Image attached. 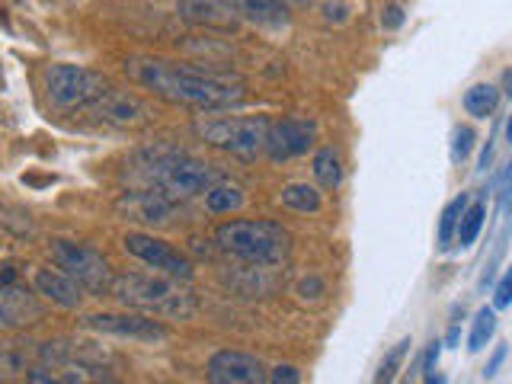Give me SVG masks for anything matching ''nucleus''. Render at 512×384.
<instances>
[{"instance_id": "f257e3e1", "label": "nucleus", "mask_w": 512, "mask_h": 384, "mask_svg": "<svg viewBox=\"0 0 512 384\" xmlns=\"http://www.w3.org/2000/svg\"><path fill=\"white\" fill-rule=\"evenodd\" d=\"M125 71L135 84H141L144 90H151L167 103H183L196 109H224L244 100V84L237 77L205 74L164 58H128Z\"/></svg>"}, {"instance_id": "f03ea898", "label": "nucleus", "mask_w": 512, "mask_h": 384, "mask_svg": "<svg viewBox=\"0 0 512 384\" xmlns=\"http://www.w3.org/2000/svg\"><path fill=\"white\" fill-rule=\"evenodd\" d=\"M109 292L112 298H119L128 308H144L154 314H167V317H189L196 311V301L180 288L176 279H157V276H135V272H125V276L109 279Z\"/></svg>"}, {"instance_id": "7ed1b4c3", "label": "nucleus", "mask_w": 512, "mask_h": 384, "mask_svg": "<svg viewBox=\"0 0 512 384\" xmlns=\"http://www.w3.org/2000/svg\"><path fill=\"white\" fill-rule=\"evenodd\" d=\"M215 237L221 250L260 266L282 263L292 250V237L276 221H228L221 224Z\"/></svg>"}, {"instance_id": "20e7f679", "label": "nucleus", "mask_w": 512, "mask_h": 384, "mask_svg": "<svg viewBox=\"0 0 512 384\" xmlns=\"http://www.w3.org/2000/svg\"><path fill=\"white\" fill-rule=\"evenodd\" d=\"M148 176L154 180L160 196H167L170 202L199 196V192H208L221 180V176L208 164H202V160L189 154H176V151L157 154L148 164Z\"/></svg>"}, {"instance_id": "39448f33", "label": "nucleus", "mask_w": 512, "mask_h": 384, "mask_svg": "<svg viewBox=\"0 0 512 384\" xmlns=\"http://www.w3.org/2000/svg\"><path fill=\"white\" fill-rule=\"evenodd\" d=\"M45 93L58 109H80L100 103L109 93V80L80 64H52L45 71Z\"/></svg>"}, {"instance_id": "423d86ee", "label": "nucleus", "mask_w": 512, "mask_h": 384, "mask_svg": "<svg viewBox=\"0 0 512 384\" xmlns=\"http://www.w3.org/2000/svg\"><path fill=\"white\" fill-rule=\"evenodd\" d=\"M196 132L215 144V148L237 154V157H256L266 151V135H269V119L266 116H237V119H212L199 122Z\"/></svg>"}, {"instance_id": "0eeeda50", "label": "nucleus", "mask_w": 512, "mask_h": 384, "mask_svg": "<svg viewBox=\"0 0 512 384\" xmlns=\"http://www.w3.org/2000/svg\"><path fill=\"white\" fill-rule=\"evenodd\" d=\"M52 260L58 269H64V276H71L80 288L90 292H103L109 285V263L103 260V253H96L87 244H74V240H52Z\"/></svg>"}, {"instance_id": "6e6552de", "label": "nucleus", "mask_w": 512, "mask_h": 384, "mask_svg": "<svg viewBox=\"0 0 512 384\" xmlns=\"http://www.w3.org/2000/svg\"><path fill=\"white\" fill-rule=\"evenodd\" d=\"M125 250L138 256L141 263L154 266L157 272H164L167 279H176V282H189L192 279V263L180 250H173L167 240H157L151 234H125Z\"/></svg>"}, {"instance_id": "1a4fd4ad", "label": "nucleus", "mask_w": 512, "mask_h": 384, "mask_svg": "<svg viewBox=\"0 0 512 384\" xmlns=\"http://www.w3.org/2000/svg\"><path fill=\"white\" fill-rule=\"evenodd\" d=\"M317 125L308 119H295L288 116L282 122H269V135H266V151L272 160H288L298 154H308L314 144Z\"/></svg>"}, {"instance_id": "9d476101", "label": "nucleus", "mask_w": 512, "mask_h": 384, "mask_svg": "<svg viewBox=\"0 0 512 384\" xmlns=\"http://www.w3.org/2000/svg\"><path fill=\"white\" fill-rule=\"evenodd\" d=\"M208 381L212 384H266V368L256 356L234 349H221L208 359Z\"/></svg>"}, {"instance_id": "9b49d317", "label": "nucleus", "mask_w": 512, "mask_h": 384, "mask_svg": "<svg viewBox=\"0 0 512 384\" xmlns=\"http://www.w3.org/2000/svg\"><path fill=\"white\" fill-rule=\"evenodd\" d=\"M180 20L199 29H218V32H237L240 13L231 0H180L176 4Z\"/></svg>"}, {"instance_id": "f8f14e48", "label": "nucleus", "mask_w": 512, "mask_h": 384, "mask_svg": "<svg viewBox=\"0 0 512 384\" xmlns=\"http://www.w3.org/2000/svg\"><path fill=\"white\" fill-rule=\"evenodd\" d=\"M42 304L39 298L26 292L20 285H0V330H20V327H29L42 320Z\"/></svg>"}, {"instance_id": "ddd939ff", "label": "nucleus", "mask_w": 512, "mask_h": 384, "mask_svg": "<svg viewBox=\"0 0 512 384\" xmlns=\"http://www.w3.org/2000/svg\"><path fill=\"white\" fill-rule=\"evenodd\" d=\"M87 324L93 330L103 333H116V336H132V340H167L170 330L160 324V320L151 317H138V314H93L87 317Z\"/></svg>"}, {"instance_id": "4468645a", "label": "nucleus", "mask_w": 512, "mask_h": 384, "mask_svg": "<svg viewBox=\"0 0 512 384\" xmlns=\"http://www.w3.org/2000/svg\"><path fill=\"white\" fill-rule=\"evenodd\" d=\"M116 208L138 224H167L173 215V202L160 196L157 189H141V192H125L116 202Z\"/></svg>"}, {"instance_id": "2eb2a0df", "label": "nucleus", "mask_w": 512, "mask_h": 384, "mask_svg": "<svg viewBox=\"0 0 512 384\" xmlns=\"http://www.w3.org/2000/svg\"><path fill=\"white\" fill-rule=\"evenodd\" d=\"M93 109L103 122H112V125H141L148 119V106H144L138 96L116 93V90H109L100 103H93Z\"/></svg>"}, {"instance_id": "dca6fc26", "label": "nucleus", "mask_w": 512, "mask_h": 384, "mask_svg": "<svg viewBox=\"0 0 512 384\" xmlns=\"http://www.w3.org/2000/svg\"><path fill=\"white\" fill-rule=\"evenodd\" d=\"M36 288H39V295L52 298L61 308H80V301H84V288L71 276H64V272H55V269H39Z\"/></svg>"}, {"instance_id": "f3484780", "label": "nucleus", "mask_w": 512, "mask_h": 384, "mask_svg": "<svg viewBox=\"0 0 512 384\" xmlns=\"http://www.w3.org/2000/svg\"><path fill=\"white\" fill-rule=\"evenodd\" d=\"M237 4H240L237 13H244L247 20L260 23V26L279 29L288 23V10H285L282 0H237Z\"/></svg>"}, {"instance_id": "a211bd4d", "label": "nucleus", "mask_w": 512, "mask_h": 384, "mask_svg": "<svg viewBox=\"0 0 512 384\" xmlns=\"http://www.w3.org/2000/svg\"><path fill=\"white\" fill-rule=\"evenodd\" d=\"M205 205H208V212H215V215H231V212H237V208H244V189H240L237 183L218 180L212 189L205 192Z\"/></svg>"}, {"instance_id": "6ab92c4d", "label": "nucleus", "mask_w": 512, "mask_h": 384, "mask_svg": "<svg viewBox=\"0 0 512 384\" xmlns=\"http://www.w3.org/2000/svg\"><path fill=\"white\" fill-rule=\"evenodd\" d=\"M496 106H500V90L493 84H474L468 93H464V109L474 119H490Z\"/></svg>"}, {"instance_id": "aec40b11", "label": "nucleus", "mask_w": 512, "mask_h": 384, "mask_svg": "<svg viewBox=\"0 0 512 384\" xmlns=\"http://www.w3.org/2000/svg\"><path fill=\"white\" fill-rule=\"evenodd\" d=\"M484 218H487V205L484 202H471V205H464V212L458 218V228H455V237H458V244L461 247H471L480 228H484Z\"/></svg>"}, {"instance_id": "412c9836", "label": "nucleus", "mask_w": 512, "mask_h": 384, "mask_svg": "<svg viewBox=\"0 0 512 384\" xmlns=\"http://www.w3.org/2000/svg\"><path fill=\"white\" fill-rule=\"evenodd\" d=\"M314 176L317 183L324 189H336L343 183V164H340V154H336L333 148H320L314 154Z\"/></svg>"}, {"instance_id": "4be33fe9", "label": "nucleus", "mask_w": 512, "mask_h": 384, "mask_svg": "<svg viewBox=\"0 0 512 384\" xmlns=\"http://www.w3.org/2000/svg\"><path fill=\"white\" fill-rule=\"evenodd\" d=\"M282 202L288 208H295V212H320V192L308 183H288L282 189Z\"/></svg>"}, {"instance_id": "5701e85b", "label": "nucleus", "mask_w": 512, "mask_h": 384, "mask_svg": "<svg viewBox=\"0 0 512 384\" xmlns=\"http://www.w3.org/2000/svg\"><path fill=\"white\" fill-rule=\"evenodd\" d=\"M464 205H468V196H464V192H461L458 199H452V202L445 205L442 221H439V247L442 250L452 247V237H455V228H458V218L464 212Z\"/></svg>"}, {"instance_id": "b1692460", "label": "nucleus", "mask_w": 512, "mask_h": 384, "mask_svg": "<svg viewBox=\"0 0 512 384\" xmlns=\"http://www.w3.org/2000/svg\"><path fill=\"white\" fill-rule=\"evenodd\" d=\"M493 333H496V314H493L490 308L477 311V317H474V327H471V340H468V349H471V352L487 349V343L493 340Z\"/></svg>"}, {"instance_id": "393cba45", "label": "nucleus", "mask_w": 512, "mask_h": 384, "mask_svg": "<svg viewBox=\"0 0 512 384\" xmlns=\"http://www.w3.org/2000/svg\"><path fill=\"white\" fill-rule=\"evenodd\" d=\"M410 340H400L388 356H384V362H381V368H378V375H375V384H391L394 381V375H397V368H400V362H404V356L410 352Z\"/></svg>"}, {"instance_id": "a878e982", "label": "nucleus", "mask_w": 512, "mask_h": 384, "mask_svg": "<svg viewBox=\"0 0 512 384\" xmlns=\"http://www.w3.org/2000/svg\"><path fill=\"white\" fill-rule=\"evenodd\" d=\"M26 384H84V381L77 378V372L55 375V372H48V368H32L26 375Z\"/></svg>"}, {"instance_id": "bb28decb", "label": "nucleus", "mask_w": 512, "mask_h": 384, "mask_svg": "<svg viewBox=\"0 0 512 384\" xmlns=\"http://www.w3.org/2000/svg\"><path fill=\"white\" fill-rule=\"evenodd\" d=\"M471 148H474V128H468V125H458V128H455L452 157H455V160H464V157L471 154Z\"/></svg>"}, {"instance_id": "cd10ccee", "label": "nucleus", "mask_w": 512, "mask_h": 384, "mask_svg": "<svg viewBox=\"0 0 512 384\" xmlns=\"http://www.w3.org/2000/svg\"><path fill=\"white\" fill-rule=\"evenodd\" d=\"M266 381L269 384H301V372L295 365H279V368H272V375Z\"/></svg>"}, {"instance_id": "c85d7f7f", "label": "nucleus", "mask_w": 512, "mask_h": 384, "mask_svg": "<svg viewBox=\"0 0 512 384\" xmlns=\"http://www.w3.org/2000/svg\"><path fill=\"white\" fill-rule=\"evenodd\" d=\"M509 298H512V276H509V272H506V276L500 279V285H496V295H493V308H506V304H509Z\"/></svg>"}, {"instance_id": "c756f323", "label": "nucleus", "mask_w": 512, "mask_h": 384, "mask_svg": "<svg viewBox=\"0 0 512 384\" xmlns=\"http://www.w3.org/2000/svg\"><path fill=\"white\" fill-rule=\"evenodd\" d=\"M381 23H384V29H397L400 23H404V7L388 4V7H384V13H381Z\"/></svg>"}, {"instance_id": "7c9ffc66", "label": "nucleus", "mask_w": 512, "mask_h": 384, "mask_svg": "<svg viewBox=\"0 0 512 384\" xmlns=\"http://www.w3.org/2000/svg\"><path fill=\"white\" fill-rule=\"evenodd\" d=\"M439 352H442V343H429L426 349V359H423V372H436V365H439Z\"/></svg>"}, {"instance_id": "2f4dec72", "label": "nucleus", "mask_w": 512, "mask_h": 384, "mask_svg": "<svg viewBox=\"0 0 512 384\" xmlns=\"http://www.w3.org/2000/svg\"><path fill=\"white\" fill-rule=\"evenodd\" d=\"M503 359H506V346H496V352H493L490 362H487V368H484V378H493L496 372H500Z\"/></svg>"}, {"instance_id": "473e14b6", "label": "nucleus", "mask_w": 512, "mask_h": 384, "mask_svg": "<svg viewBox=\"0 0 512 384\" xmlns=\"http://www.w3.org/2000/svg\"><path fill=\"white\" fill-rule=\"evenodd\" d=\"M426 384H448V381H445L442 375H436V372H429V375H426Z\"/></svg>"}, {"instance_id": "72a5a7b5", "label": "nucleus", "mask_w": 512, "mask_h": 384, "mask_svg": "<svg viewBox=\"0 0 512 384\" xmlns=\"http://www.w3.org/2000/svg\"><path fill=\"white\" fill-rule=\"evenodd\" d=\"M400 384H410V378H404V381H400Z\"/></svg>"}]
</instances>
